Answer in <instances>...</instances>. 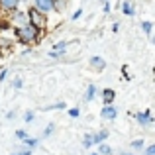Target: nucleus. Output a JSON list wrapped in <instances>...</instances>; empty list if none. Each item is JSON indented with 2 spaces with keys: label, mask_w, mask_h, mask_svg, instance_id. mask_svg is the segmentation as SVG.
<instances>
[{
  "label": "nucleus",
  "mask_w": 155,
  "mask_h": 155,
  "mask_svg": "<svg viewBox=\"0 0 155 155\" xmlns=\"http://www.w3.org/2000/svg\"><path fill=\"white\" fill-rule=\"evenodd\" d=\"M16 35H18V39L22 43H34L39 35V30L35 26H31V24H24V26L16 31Z\"/></svg>",
  "instance_id": "f257e3e1"
},
{
  "label": "nucleus",
  "mask_w": 155,
  "mask_h": 155,
  "mask_svg": "<svg viewBox=\"0 0 155 155\" xmlns=\"http://www.w3.org/2000/svg\"><path fill=\"white\" fill-rule=\"evenodd\" d=\"M30 24L31 26H35L39 30L41 26H45V18H43V14L39 10H35V8H31L30 10Z\"/></svg>",
  "instance_id": "f03ea898"
},
{
  "label": "nucleus",
  "mask_w": 155,
  "mask_h": 155,
  "mask_svg": "<svg viewBox=\"0 0 155 155\" xmlns=\"http://www.w3.org/2000/svg\"><path fill=\"white\" fill-rule=\"evenodd\" d=\"M34 8L39 10L41 14H47L53 10V0H34Z\"/></svg>",
  "instance_id": "7ed1b4c3"
},
{
  "label": "nucleus",
  "mask_w": 155,
  "mask_h": 155,
  "mask_svg": "<svg viewBox=\"0 0 155 155\" xmlns=\"http://www.w3.org/2000/svg\"><path fill=\"white\" fill-rule=\"evenodd\" d=\"M136 118H137V122H140L141 126H149V124L153 122V118H151V112H149V110H147V112H140Z\"/></svg>",
  "instance_id": "20e7f679"
},
{
  "label": "nucleus",
  "mask_w": 155,
  "mask_h": 155,
  "mask_svg": "<svg viewBox=\"0 0 155 155\" xmlns=\"http://www.w3.org/2000/svg\"><path fill=\"white\" fill-rule=\"evenodd\" d=\"M102 118L104 120H114V118H116V108H112V106L106 104L102 108Z\"/></svg>",
  "instance_id": "39448f33"
},
{
  "label": "nucleus",
  "mask_w": 155,
  "mask_h": 155,
  "mask_svg": "<svg viewBox=\"0 0 155 155\" xmlns=\"http://www.w3.org/2000/svg\"><path fill=\"white\" fill-rule=\"evenodd\" d=\"M65 47H67V43H65V41H61V43H55V45H53V51L49 53V55H51V57L63 55V53H65Z\"/></svg>",
  "instance_id": "423d86ee"
},
{
  "label": "nucleus",
  "mask_w": 155,
  "mask_h": 155,
  "mask_svg": "<svg viewBox=\"0 0 155 155\" xmlns=\"http://www.w3.org/2000/svg\"><path fill=\"white\" fill-rule=\"evenodd\" d=\"M122 12H124V14H128V16L134 14V6H132V2H130V0H122Z\"/></svg>",
  "instance_id": "0eeeda50"
},
{
  "label": "nucleus",
  "mask_w": 155,
  "mask_h": 155,
  "mask_svg": "<svg viewBox=\"0 0 155 155\" xmlns=\"http://www.w3.org/2000/svg\"><path fill=\"white\" fill-rule=\"evenodd\" d=\"M91 65H94V69H98V71H102V69H104V59H102V57H92V59H91Z\"/></svg>",
  "instance_id": "6e6552de"
},
{
  "label": "nucleus",
  "mask_w": 155,
  "mask_h": 155,
  "mask_svg": "<svg viewBox=\"0 0 155 155\" xmlns=\"http://www.w3.org/2000/svg\"><path fill=\"white\" fill-rule=\"evenodd\" d=\"M106 137H108V132H100L96 136H91V140H92V143H102Z\"/></svg>",
  "instance_id": "1a4fd4ad"
},
{
  "label": "nucleus",
  "mask_w": 155,
  "mask_h": 155,
  "mask_svg": "<svg viewBox=\"0 0 155 155\" xmlns=\"http://www.w3.org/2000/svg\"><path fill=\"white\" fill-rule=\"evenodd\" d=\"M102 98H104V104H110L114 100V91L112 88H106V91L102 92Z\"/></svg>",
  "instance_id": "9d476101"
},
{
  "label": "nucleus",
  "mask_w": 155,
  "mask_h": 155,
  "mask_svg": "<svg viewBox=\"0 0 155 155\" xmlns=\"http://www.w3.org/2000/svg\"><path fill=\"white\" fill-rule=\"evenodd\" d=\"M94 94H96V87H94V84H88V88H87V96H84V100H87V102H91V100L94 98Z\"/></svg>",
  "instance_id": "9b49d317"
},
{
  "label": "nucleus",
  "mask_w": 155,
  "mask_h": 155,
  "mask_svg": "<svg viewBox=\"0 0 155 155\" xmlns=\"http://www.w3.org/2000/svg\"><path fill=\"white\" fill-rule=\"evenodd\" d=\"M0 4H2V8H8V10H14V8L18 6V0H0Z\"/></svg>",
  "instance_id": "f8f14e48"
},
{
  "label": "nucleus",
  "mask_w": 155,
  "mask_h": 155,
  "mask_svg": "<svg viewBox=\"0 0 155 155\" xmlns=\"http://www.w3.org/2000/svg\"><path fill=\"white\" fill-rule=\"evenodd\" d=\"M24 140H26V145H28L30 149L38 145V140H35V137H24Z\"/></svg>",
  "instance_id": "ddd939ff"
},
{
  "label": "nucleus",
  "mask_w": 155,
  "mask_h": 155,
  "mask_svg": "<svg viewBox=\"0 0 155 155\" xmlns=\"http://www.w3.org/2000/svg\"><path fill=\"white\" fill-rule=\"evenodd\" d=\"M141 28H143V31H145V34H151V22H143V24H141Z\"/></svg>",
  "instance_id": "4468645a"
},
{
  "label": "nucleus",
  "mask_w": 155,
  "mask_h": 155,
  "mask_svg": "<svg viewBox=\"0 0 155 155\" xmlns=\"http://www.w3.org/2000/svg\"><path fill=\"white\" fill-rule=\"evenodd\" d=\"M79 114H81L79 108H71V110H69V116H71V118H79Z\"/></svg>",
  "instance_id": "2eb2a0df"
},
{
  "label": "nucleus",
  "mask_w": 155,
  "mask_h": 155,
  "mask_svg": "<svg viewBox=\"0 0 155 155\" xmlns=\"http://www.w3.org/2000/svg\"><path fill=\"white\" fill-rule=\"evenodd\" d=\"M132 147H134V149H141V147H143V141H141V140H136V141L132 143Z\"/></svg>",
  "instance_id": "dca6fc26"
},
{
  "label": "nucleus",
  "mask_w": 155,
  "mask_h": 155,
  "mask_svg": "<svg viewBox=\"0 0 155 155\" xmlns=\"http://www.w3.org/2000/svg\"><path fill=\"white\" fill-rule=\"evenodd\" d=\"M100 153L110 155V147H108V145H104V143H100Z\"/></svg>",
  "instance_id": "f3484780"
},
{
  "label": "nucleus",
  "mask_w": 155,
  "mask_h": 155,
  "mask_svg": "<svg viewBox=\"0 0 155 155\" xmlns=\"http://www.w3.org/2000/svg\"><path fill=\"white\" fill-rule=\"evenodd\" d=\"M84 147H91V145H92V140H91V136H87V137H84Z\"/></svg>",
  "instance_id": "a211bd4d"
},
{
  "label": "nucleus",
  "mask_w": 155,
  "mask_h": 155,
  "mask_svg": "<svg viewBox=\"0 0 155 155\" xmlns=\"http://www.w3.org/2000/svg\"><path fill=\"white\" fill-rule=\"evenodd\" d=\"M153 153H155V145H149L147 151H145V155H153Z\"/></svg>",
  "instance_id": "6ab92c4d"
},
{
  "label": "nucleus",
  "mask_w": 155,
  "mask_h": 155,
  "mask_svg": "<svg viewBox=\"0 0 155 155\" xmlns=\"http://www.w3.org/2000/svg\"><path fill=\"white\" fill-rule=\"evenodd\" d=\"M24 120H26V122H31V120H34V114H31V112H28L26 116H24Z\"/></svg>",
  "instance_id": "aec40b11"
},
{
  "label": "nucleus",
  "mask_w": 155,
  "mask_h": 155,
  "mask_svg": "<svg viewBox=\"0 0 155 155\" xmlns=\"http://www.w3.org/2000/svg\"><path fill=\"white\" fill-rule=\"evenodd\" d=\"M81 16H83V10H77V12H75V14H73V20H79V18H81Z\"/></svg>",
  "instance_id": "412c9836"
},
{
  "label": "nucleus",
  "mask_w": 155,
  "mask_h": 155,
  "mask_svg": "<svg viewBox=\"0 0 155 155\" xmlns=\"http://www.w3.org/2000/svg\"><path fill=\"white\" fill-rule=\"evenodd\" d=\"M16 136H18V137H22V140H24V137H26V132H24V130H18V132H16Z\"/></svg>",
  "instance_id": "4be33fe9"
},
{
  "label": "nucleus",
  "mask_w": 155,
  "mask_h": 155,
  "mask_svg": "<svg viewBox=\"0 0 155 155\" xmlns=\"http://www.w3.org/2000/svg\"><path fill=\"white\" fill-rule=\"evenodd\" d=\"M51 132H53V124H49V126H47V130H45V136H49Z\"/></svg>",
  "instance_id": "5701e85b"
},
{
  "label": "nucleus",
  "mask_w": 155,
  "mask_h": 155,
  "mask_svg": "<svg viewBox=\"0 0 155 155\" xmlns=\"http://www.w3.org/2000/svg\"><path fill=\"white\" fill-rule=\"evenodd\" d=\"M14 87H16V88H20V87H22V81L16 79V81H14Z\"/></svg>",
  "instance_id": "b1692460"
},
{
  "label": "nucleus",
  "mask_w": 155,
  "mask_h": 155,
  "mask_svg": "<svg viewBox=\"0 0 155 155\" xmlns=\"http://www.w3.org/2000/svg\"><path fill=\"white\" fill-rule=\"evenodd\" d=\"M14 155H30V151H22V153H14Z\"/></svg>",
  "instance_id": "393cba45"
},
{
  "label": "nucleus",
  "mask_w": 155,
  "mask_h": 155,
  "mask_svg": "<svg viewBox=\"0 0 155 155\" xmlns=\"http://www.w3.org/2000/svg\"><path fill=\"white\" fill-rule=\"evenodd\" d=\"M102 2H108V0H102Z\"/></svg>",
  "instance_id": "a878e982"
},
{
  "label": "nucleus",
  "mask_w": 155,
  "mask_h": 155,
  "mask_svg": "<svg viewBox=\"0 0 155 155\" xmlns=\"http://www.w3.org/2000/svg\"><path fill=\"white\" fill-rule=\"evenodd\" d=\"M92 155H98V153H92Z\"/></svg>",
  "instance_id": "bb28decb"
}]
</instances>
